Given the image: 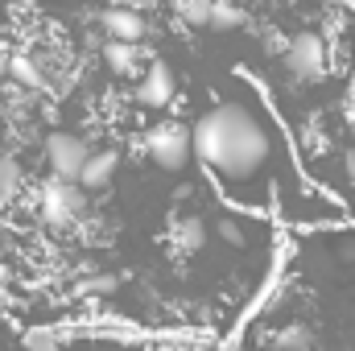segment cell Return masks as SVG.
<instances>
[{"label":"cell","instance_id":"52a82bcc","mask_svg":"<svg viewBox=\"0 0 355 351\" xmlns=\"http://www.w3.org/2000/svg\"><path fill=\"white\" fill-rule=\"evenodd\" d=\"M17 186H21V166H17V157H12V153H0V190H4V194H17Z\"/></svg>","mask_w":355,"mask_h":351},{"label":"cell","instance_id":"9c48e42d","mask_svg":"<svg viewBox=\"0 0 355 351\" xmlns=\"http://www.w3.org/2000/svg\"><path fill=\"white\" fill-rule=\"evenodd\" d=\"M4 207H8V194H4V190H0V215H4Z\"/></svg>","mask_w":355,"mask_h":351},{"label":"cell","instance_id":"5b68a950","mask_svg":"<svg viewBox=\"0 0 355 351\" xmlns=\"http://www.w3.org/2000/svg\"><path fill=\"white\" fill-rule=\"evenodd\" d=\"M116 174H120V153H116V149H91L75 182H79L83 190H107Z\"/></svg>","mask_w":355,"mask_h":351},{"label":"cell","instance_id":"30bf717a","mask_svg":"<svg viewBox=\"0 0 355 351\" xmlns=\"http://www.w3.org/2000/svg\"><path fill=\"white\" fill-rule=\"evenodd\" d=\"M0 323H4V310H0Z\"/></svg>","mask_w":355,"mask_h":351},{"label":"cell","instance_id":"6da1fadb","mask_svg":"<svg viewBox=\"0 0 355 351\" xmlns=\"http://www.w3.org/2000/svg\"><path fill=\"white\" fill-rule=\"evenodd\" d=\"M190 145L194 166L236 207L265 211L293 228L347 219V207L331 190H314L302 178L293 137L268 112L261 87H252L236 67H227V75H219L207 99L190 112Z\"/></svg>","mask_w":355,"mask_h":351},{"label":"cell","instance_id":"3957f363","mask_svg":"<svg viewBox=\"0 0 355 351\" xmlns=\"http://www.w3.org/2000/svg\"><path fill=\"white\" fill-rule=\"evenodd\" d=\"M42 149H46L50 174H58V178H79V170H83V162H87V153H91L87 141H83L79 132H67V128L50 132Z\"/></svg>","mask_w":355,"mask_h":351},{"label":"cell","instance_id":"ba28073f","mask_svg":"<svg viewBox=\"0 0 355 351\" xmlns=\"http://www.w3.org/2000/svg\"><path fill=\"white\" fill-rule=\"evenodd\" d=\"M0 79H8V50H0Z\"/></svg>","mask_w":355,"mask_h":351},{"label":"cell","instance_id":"277c9868","mask_svg":"<svg viewBox=\"0 0 355 351\" xmlns=\"http://www.w3.org/2000/svg\"><path fill=\"white\" fill-rule=\"evenodd\" d=\"M99 29H103V37H112V42H137V46L149 37L145 12H141V8H128V4L103 8V12H99Z\"/></svg>","mask_w":355,"mask_h":351},{"label":"cell","instance_id":"7a4b0ae2","mask_svg":"<svg viewBox=\"0 0 355 351\" xmlns=\"http://www.w3.org/2000/svg\"><path fill=\"white\" fill-rule=\"evenodd\" d=\"M87 190L75 182V178H58L50 174L42 182V190H37V211H42V219L46 223H71V219H79L83 215V207H87V198H83Z\"/></svg>","mask_w":355,"mask_h":351},{"label":"cell","instance_id":"8992f818","mask_svg":"<svg viewBox=\"0 0 355 351\" xmlns=\"http://www.w3.org/2000/svg\"><path fill=\"white\" fill-rule=\"evenodd\" d=\"M8 79H12L17 87H25V91L46 87V75H42V67H37L29 54H8Z\"/></svg>","mask_w":355,"mask_h":351}]
</instances>
